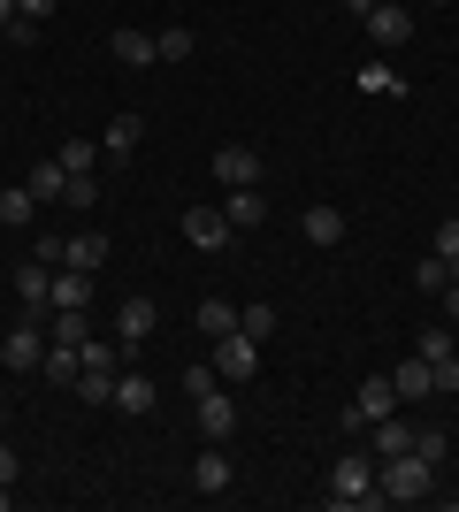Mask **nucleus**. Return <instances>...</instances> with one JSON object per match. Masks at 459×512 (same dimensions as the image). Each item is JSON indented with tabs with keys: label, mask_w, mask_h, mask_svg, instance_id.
<instances>
[{
	"label": "nucleus",
	"mask_w": 459,
	"mask_h": 512,
	"mask_svg": "<svg viewBox=\"0 0 459 512\" xmlns=\"http://www.w3.org/2000/svg\"><path fill=\"white\" fill-rule=\"evenodd\" d=\"M375 490H383V505H421V497L437 490V467H429L421 451H398V459H375Z\"/></svg>",
	"instance_id": "f257e3e1"
},
{
	"label": "nucleus",
	"mask_w": 459,
	"mask_h": 512,
	"mask_svg": "<svg viewBox=\"0 0 459 512\" xmlns=\"http://www.w3.org/2000/svg\"><path fill=\"white\" fill-rule=\"evenodd\" d=\"M329 505H383V490H375V451H345L337 467H329Z\"/></svg>",
	"instance_id": "f03ea898"
},
{
	"label": "nucleus",
	"mask_w": 459,
	"mask_h": 512,
	"mask_svg": "<svg viewBox=\"0 0 459 512\" xmlns=\"http://www.w3.org/2000/svg\"><path fill=\"white\" fill-rule=\"evenodd\" d=\"M391 413H398V383L391 375H360V383H352L345 428H375V421H391Z\"/></svg>",
	"instance_id": "7ed1b4c3"
},
{
	"label": "nucleus",
	"mask_w": 459,
	"mask_h": 512,
	"mask_svg": "<svg viewBox=\"0 0 459 512\" xmlns=\"http://www.w3.org/2000/svg\"><path fill=\"white\" fill-rule=\"evenodd\" d=\"M0 367H8V375H39V367H46V321L23 314L16 329L0 337Z\"/></svg>",
	"instance_id": "20e7f679"
},
{
	"label": "nucleus",
	"mask_w": 459,
	"mask_h": 512,
	"mask_svg": "<svg viewBox=\"0 0 459 512\" xmlns=\"http://www.w3.org/2000/svg\"><path fill=\"white\" fill-rule=\"evenodd\" d=\"M215 375L222 383H253V375H261V337H245V329L215 337Z\"/></svg>",
	"instance_id": "39448f33"
},
{
	"label": "nucleus",
	"mask_w": 459,
	"mask_h": 512,
	"mask_svg": "<svg viewBox=\"0 0 459 512\" xmlns=\"http://www.w3.org/2000/svg\"><path fill=\"white\" fill-rule=\"evenodd\" d=\"M360 23H368V39L383 46V54L414 39V8H406V0H375V8H368V16H360Z\"/></svg>",
	"instance_id": "423d86ee"
},
{
	"label": "nucleus",
	"mask_w": 459,
	"mask_h": 512,
	"mask_svg": "<svg viewBox=\"0 0 459 512\" xmlns=\"http://www.w3.org/2000/svg\"><path fill=\"white\" fill-rule=\"evenodd\" d=\"M215 184H222V192H238V184H261V153L238 146V138H230V146H215Z\"/></svg>",
	"instance_id": "0eeeda50"
},
{
	"label": "nucleus",
	"mask_w": 459,
	"mask_h": 512,
	"mask_svg": "<svg viewBox=\"0 0 459 512\" xmlns=\"http://www.w3.org/2000/svg\"><path fill=\"white\" fill-rule=\"evenodd\" d=\"M184 245L222 253V245H230V214H222V207H184Z\"/></svg>",
	"instance_id": "6e6552de"
},
{
	"label": "nucleus",
	"mask_w": 459,
	"mask_h": 512,
	"mask_svg": "<svg viewBox=\"0 0 459 512\" xmlns=\"http://www.w3.org/2000/svg\"><path fill=\"white\" fill-rule=\"evenodd\" d=\"M153 406H161V383H153V375H131V367H123V375H115V413H123V421H146Z\"/></svg>",
	"instance_id": "1a4fd4ad"
},
{
	"label": "nucleus",
	"mask_w": 459,
	"mask_h": 512,
	"mask_svg": "<svg viewBox=\"0 0 459 512\" xmlns=\"http://www.w3.org/2000/svg\"><path fill=\"white\" fill-rule=\"evenodd\" d=\"M192 413H199V436L207 444H230V428H238V406H230V390H207V398H192Z\"/></svg>",
	"instance_id": "9d476101"
},
{
	"label": "nucleus",
	"mask_w": 459,
	"mask_h": 512,
	"mask_svg": "<svg viewBox=\"0 0 459 512\" xmlns=\"http://www.w3.org/2000/svg\"><path fill=\"white\" fill-rule=\"evenodd\" d=\"M16 299H23V314H31V321H46V299H54V268H46L39 253L16 268Z\"/></svg>",
	"instance_id": "9b49d317"
},
{
	"label": "nucleus",
	"mask_w": 459,
	"mask_h": 512,
	"mask_svg": "<svg viewBox=\"0 0 459 512\" xmlns=\"http://www.w3.org/2000/svg\"><path fill=\"white\" fill-rule=\"evenodd\" d=\"M153 321H161V314H153V299H123V306H115V344H123V360L153 337Z\"/></svg>",
	"instance_id": "f8f14e48"
},
{
	"label": "nucleus",
	"mask_w": 459,
	"mask_h": 512,
	"mask_svg": "<svg viewBox=\"0 0 459 512\" xmlns=\"http://www.w3.org/2000/svg\"><path fill=\"white\" fill-rule=\"evenodd\" d=\"M192 490L199 497H230V444H207L192 459Z\"/></svg>",
	"instance_id": "ddd939ff"
},
{
	"label": "nucleus",
	"mask_w": 459,
	"mask_h": 512,
	"mask_svg": "<svg viewBox=\"0 0 459 512\" xmlns=\"http://www.w3.org/2000/svg\"><path fill=\"white\" fill-rule=\"evenodd\" d=\"M222 214H230V230H261L268 222V192L261 184H238V192H222Z\"/></svg>",
	"instance_id": "4468645a"
},
{
	"label": "nucleus",
	"mask_w": 459,
	"mask_h": 512,
	"mask_svg": "<svg viewBox=\"0 0 459 512\" xmlns=\"http://www.w3.org/2000/svg\"><path fill=\"white\" fill-rule=\"evenodd\" d=\"M368 451H375V459H398V451H414V421H406V413L375 421V428H368Z\"/></svg>",
	"instance_id": "2eb2a0df"
},
{
	"label": "nucleus",
	"mask_w": 459,
	"mask_h": 512,
	"mask_svg": "<svg viewBox=\"0 0 459 512\" xmlns=\"http://www.w3.org/2000/svg\"><path fill=\"white\" fill-rule=\"evenodd\" d=\"M62 268H85V276H100L108 268V237H62Z\"/></svg>",
	"instance_id": "dca6fc26"
},
{
	"label": "nucleus",
	"mask_w": 459,
	"mask_h": 512,
	"mask_svg": "<svg viewBox=\"0 0 459 512\" xmlns=\"http://www.w3.org/2000/svg\"><path fill=\"white\" fill-rule=\"evenodd\" d=\"M299 230H306V245H345V230H352V222H345V207H306V222H299Z\"/></svg>",
	"instance_id": "f3484780"
},
{
	"label": "nucleus",
	"mask_w": 459,
	"mask_h": 512,
	"mask_svg": "<svg viewBox=\"0 0 459 512\" xmlns=\"http://www.w3.org/2000/svg\"><path fill=\"white\" fill-rule=\"evenodd\" d=\"M391 383H398V406H421V398H429V390H437V375H429V360H406V367H391Z\"/></svg>",
	"instance_id": "a211bd4d"
},
{
	"label": "nucleus",
	"mask_w": 459,
	"mask_h": 512,
	"mask_svg": "<svg viewBox=\"0 0 459 512\" xmlns=\"http://www.w3.org/2000/svg\"><path fill=\"white\" fill-rule=\"evenodd\" d=\"M108 54H115L123 69H153V62H161V54H153V31H115Z\"/></svg>",
	"instance_id": "6ab92c4d"
},
{
	"label": "nucleus",
	"mask_w": 459,
	"mask_h": 512,
	"mask_svg": "<svg viewBox=\"0 0 459 512\" xmlns=\"http://www.w3.org/2000/svg\"><path fill=\"white\" fill-rule=\"evenodd\" d=\"M46 383H62V390H77V375H85V352L77 344H46V367H39Z\"/></svg>",
	"instance_id": "aec40b11"
},
{
	"label": "nucleus",
	"mask_w": 459,
	"mask_h": 512,
	"mask_svg": "<svg viewBox=\"0 0 459 512\" xmlns=\"http://www.w3.org/2000/svg\"><path fill=\"white\" fill-rule=\"evenodd\" d=\"M138 138H146V123H138V115H115V123H108V138H100V153H108V161H131V153H138Z\"/></svg>",
	"instance_id": "412c9836"
},
{
	"label": "nucleus",
	"mask_w": 459,
	"mask_h": 512,
	"mask_svg": "<svg viewBox=\"0 0 459 512\" xmlns=\"http://www.w3.org/2000/svg\"><path fill=\"white\" fill-rule=\"evenodd\" d=\"M31 214H39L31 184H8V192H0V230H31Z\"/></svg>",
	"instance_id": "4be33fe9"
},
{
	"label": "nucleus",
	"mask_w": 459,
	"mask_h": 512,
	"mask_svg": "<svg viewBox=\"0 0 459 512\" xmlns=\"http://www.w3.org/2000/svg\"><path fill=\"white\" fill-rule=\"evenodd\" d=\"M23 184H31V199H39V207H54V199L69 192V169H62V161H39V169L23 176Z\"/></svg>",
	"instance_id": "5701e85b"
},
{
	"label": "nucleus",
	"mask_w": 459,
	"mask_h": 512,
	"mask_svg": "<svg viewBox=\"0 0 459 512\" xmlns=\"http://www.w3.org/2000/svg\"><path fill=\"white\" fill-rule=\"evenodd\" d=\"M46 306H92V276L85 268H54V299Z\"/></svg>",
	"instance_id": "b1692460"
},
{
	"label": "nucleus",
	"mask_w": 459,
	"mask_h": 512,
	"mask_svg": "<svg viewBox=\"0 0 459 512\" xmlns=\"http://www.w3.org/2000/svg\"><path fill=\"white\" fill-rule=\"evenodd\" d=\"M192 23H161V31H153V54H161V62H192Z\"/></svg>",
	"instance_id": "393cba45"
},
{
	"label": "nucleus",
	"mask_w": 459,
	"mask_h": 512,
	"mask_svg": "<svg viewBox=\"0 0 459 512\" xmlns=\"http://www.w3.org/2000/svg\"><path fill=\"white\" fill-rule=\"evenodd\" d=\"M115 375H123V367H85V375H77V398H85V406H115Z\"/></svg>",
	"instance_id": "a878e982"
},
{
	"label": "nucleus",
	"mask_w": 459,
	"mask_h": 512,
	"mask_svg": "<svg viewBox=\"0 0 459 512\" xmlns=\"http://www.w3.org/2000/svg\"><path fill=\"white\" fill-rule=\"evenodd\" d=\"M199 337H230V329H238V306H230V299H199Z\"/></svg>",
	"instance_id": "bb28decb"
},
{
	"label": "nucleus",
	"mask_w": 459,
	"mask_h": 512,
	"mask_svg": "<svg viewBox=\"0 0 459 512\" xmlns=\"http://www.w3.org/2000/svg\"><path fill=\"white\" fill-rule=\"evenodd\" d=\"M452 276H459V268H452V260H437V253L414 260V291H421V299H444V283H452Z\"/></svg>",
	"instance_id": "cd10ccee"
},
{
	"label": "nucleus",
	"mask_w": 459,
	"mask_h": 512,
	"mask_svg": "<svg viewBox=\"0 0 459 512\" xmlns=\"http://www.w3.org/2000/svg\"><path fill=\"white\" fill-rule=\"evenodd\" d=\"M54 161H62L69 176H100V138H69V146L54 153Z\"/></svg>",
	"instance_id": "c85d7f7f"
},
{
	"label": "nucleus",
	"mask_w": 459,
	"mask_h": 512,
	"mask_svg": "<svg viewBox=\"0 0 459 512\" xmlns=\"http://www.w3.org/2000/svg\"><path fill=\"white\" fill-rule=\"evenodd\" d=\"M414 352H421V360H429V367H437V360H452V352H459V344H452V321H429Z\"/></svg>",
	"instance_id": "c756f323"
},
{
	"label": "nucleus",
	"mask_w": 459,
	"mask_h": 512,
	"mask_svg": "<svg viewBox=\"0 0 459 512\" xmlns=\"http://www.w3.org/2000/svg\"><path fill=\"white\" fill-rule=\"evenodd\" d=\"M360 92L391 100V92H406V85H398V69H383V62H360Z\"/></svg>",
	"instance_id": "7c9ffc66"
},
{
	"label": "nucleus",
	"mask_w": 459,
	"mask_h": 512,
	"mask_svg": "<svg viewBox=\"0 0 459 512\" xmlns=\"http://www.w3.org/2000/svg\"><path fill=\"white\" fill-rule=\"evenodd\" d=\"M429 253H437V260H452V268H459V214H444L437 230H429Z\"/></svg>",
	"instance_id": "2f4dec72"
},
{
	"label": "nucleus",
	"mask_w": 459,
	"mask_h": 512,
	"mask_svg": "<svg viewBox=\"0 0 459 512\" xmlns=\"http://www.w3.org/2000/svg\"><path fill=\"white\" fill-rule=\"evenodd\" d=\"M238 329H245V337H276V306H238Z\"/></svg>",
	"instance_id": "473e14b6"
},
{
	"label": "nucleus",
	"mask_w": 459,
	"mask_h": 512,
	"mask_svg": "<svg viewBox=\"0 0 459 512\" xmlns=\"http://www.w3.org/2000/svg\"><path fill=\"white\" fill-rule=\"evenodd\" d=\"M414 451L429 459V467H444V451H452V436H444V428H414Z\"/></svg>",
	"instance_id": "72a5a7b5"
},
{
	"label": "nucleus",
	"mask_w": 459,
	"mask_h": 512,
	"mask_svg": "<svg viewBox=\"0 0 459 512\" xmlns=\"http://www.w3.org/2000/svg\"><path fill=\"white\" fill-rule=\"evenodd\" d=\"M69 207H100V176H69Z\"/></svg>",
	"instance_id": "f704fd0d"
},
{
	"label": "nucleus",
	"mask_w": 459,
	"mask_h": 512,
	"mask_svg": "<svg viewBox=\"0 0 459 512\" xmlns=\"http://www.w3.org/2000/svg\"><path fill=\"white\" fill-rule=\"evenodd\" d=\"M215 383H222V375H215V360H207V367H184V398H207Z\"/></svg>",
	"instance_id": "c9c22d12"
},
{
	"label": "nucleus",
	"mask_w": 459,
	"mask_h": 512,
	"mask_svg": "<svg viewBox=\"0 0 459 512\" xmlns=\"http://www.w3.org/2000/svg\"><path fill=\"white\" fill-rule=\"evenodd\" d=\"M0 39H8V46H39V23H31V16H16L8 31H0Z\"/></svg>",
	"instance_id": "e433bc0d"
},
{
	"label": "nucleus",
	"mask_w": 459,
	"mask_h": 512,
	"mask_svg": "<svg viewBox=\"0 0 459 512\" xmlns=\"http://www.w3.org/2000/svg\"><path fill=\"white\" fill-rule=\"evenodd\" d=\"M429 375H437V390H459V352H452V360H437Z\"/></svg>",
	"instance_id": "4c0bfd02"
},
{
	"label": "nucleus",
	"mask_w": 459,
	"mask_h": 512,
	"mask_svg": "<svg viewBox=\"0 0 459 512\" xmlns=\"http://www.w3.org/2000/svg\"><path fill=\"white\" fill-rule=\"evenodd\" d=\"M16 16H31V23H46V16H54V0H16Z\"/></svg>",
	"instance_id": "58836bf2"
},
{
	"label": "nucleus",
	"mask_w": 459,
	"mask_h": 512,
	"mask_svg": "<svg viewBox=\"0 0 459 512\" xmlns=\"http://www.w3.org/2000/svg\"><path fill=\"white\" fill-rule=\"evenodd\" d=\"M437 306H444V321H459V276L444 283V299H437Z\"/></svg>",
	"instance_id": "ea45409f"
},
{
	"label": "nucleus",
	"mask_w": 459,
	"mask_h": 512,
	"mask_svg": "<svg viewBox=\"0 0 459 512\" xmlns=\"http://www.w3.org/2000/svg\"><path fill=\"white\" fill-rule=\"evenodd\" d=\"M16 474H23V459H16L8 444H0V482H16Z\"/></svg>",
	"instance_id": "a19ab883"
},
{
	"label": "nucleus",
	"mask_w": 459,
	"mask_h": 512,
	"mask_svg": "<svg viewBox=\"0 0 459 512\" xmlns=\"http://www.w3.org/2000/svg\"><path fill=\"white\" fill-rule=\"evenodd\" d=\"M8 23H16V0H0V31H8Z\"/></svg>",
	"instance_id": "79ce46f5"
},
{
	"label": "nucleus",
	"mask_w": 459,
	"mask_h": 512,
	"mask_svg": "<svg viewBox=\"0 0 459 512\" xmlns=\"http://www.w3.org/2000/svg\"><path fill=\"white\" fill-rule=\"evenodd\" d=\"M368 8H375V0H345V16H368Z\"/></svg>",
	"instance_id": "37998d69"
},
{
	"label": "nucleus",
	"mask_w": 459,
	"mask_h": 512,
	"mask_svg": "<svg viewBox=\"0 0 459 512\" xmlns=\"http://www.w3.org/2000/svg\"><path fill=\"white\" fill-rule=\"evenodd\" d=\"M0 428H8V413H0Z\"/></svg>",
	"instance_id": "c03bdc74"
}]
</instances>
